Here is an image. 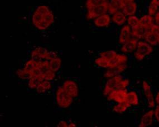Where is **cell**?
<instances>
[{
	"mask_svg": "<svg viewBox=\"0 0 159 127\" xmlns=\"http://www.w3.org/2000/svg\"><path fill=\"white\" fill-rule=\"evenodd\" d=\"M108 2H109V0H87L85 6L88 10L96 6L104 5Z\"/></svg>",
	"mask_w": 159,
	"mask_h": 127,
	"instance_id": "cb8c5ba5",
	"label": "cell"
},
{
	"mask_svg": "<svg viewBox=\"0 0 159 127\" xmlns=\"http://www.w3.org/2000/svg\"><path fill=\"white\" fill-rule=\"evenodd\" d=\"M155 100L157 102V104L159 106V92H157V95H156V98H155Z\"/></svg>",
	"mask_w": 159,
	"mask_h": 127,
	"instance_id": "ee69618b",
	"label": "cell"
},
{
	"mask_svg": "<svg viewBox=\"0 0 159 127\" xmlns=\"http://www.w3.org/2000/svg\"><path fill=\"white\" fill-rule=\"evenodd\" d=\"M16 74L20 78L23 80H29L30 78V74L28 73L26 71H25L24 70V68L19 69L17 70Z\"/></svg>",
	"mask_w": 159,
	"mask_h": 127,
	"instance_id": "d6a6232c",
	"label": "cell"
},
{
	"mask_svg": "<svg viewBox=\"0 0 159 127\" xmlns=\"http://www.w3.org/2000/svg\"><path fill=\"white\" fill-rule=\"evenodd\" d=\"M57 57V53H55L54 52H49L47 54L46 58H45V60L47 61H50V60H52L53 58H54L55 57Z\"/></svg>",
	"mask_w": 159,
	"mask_h": 127,
	"instance_id": "f35d334b",
	"label": "cell"
},
{
	"mask_svg": "<svg viewBox=\"0 0 159 127\" xmlns=\"http://www.w3.org/2000/svg\"><path fill=\"white\" fill-rule=\"evenodd\" d=\"M144 38L146 41V42L149 43L151 46H157V44H158V42L157 38L151 32L150 30L146 33Z\"/></svg>",
	"mask_w": 159,
	"mask_h": 127,
	"instance_id": "484cf974",
	"label": "cell"
},
{
	"mask_svg": "<svg viewBox=\"0 0 159 127\" xmlns=\"http://www.w3.org/2000/svg\"><path fill=\"white\" fill-rule=\"evenodd\" d=\"M127 67V65H126V63H125V64L119 65L118 67H117L115 68H112V69L109 68V70H107L104 73V77L105 78H111L115 76L120 75L122 72H123L126 70Z\"/></svg>",
	"mask_w": 159,
	"mask_h": 127,
	"instance_id": "30bf717a",
	"label": "cell"
},
{
	"mask_svg": "<svg viewBox=\"0 0 159 127\" xmlns=\"http://www.w3.org/2000/svg\"><path fill=\"white\" fill-rule=\"evenodd\" d=\"M137 44L138 43L136 39H130L129 41L124 44L121 48V51L127 53H132L136 50Z\"/></svg>",
	"mask_w": 159,
	"mask_h": 127,
	"instance_id": "5bb4252c",
	"label": "cell"
},
{
	"mask_svg": "<svg viewBox=\"0 0 159 127\" xmlns=\"http://www.w3.org/2000/svg\"><path fill=\"white\" fill-rule=\"evenodd\" d=\"M112 21L115 23L121 26L125 23L126 21V16L121 11H117L113 15Z\"/></svg>",
	"mask_w": 159,
	"mask_h": 127,
	"instance_id": "d6986e66",
	"label": "cell"
},
{
	"mask_svg": "<svg viewBox=\"0 0 159 127\" xmlns=\"http://www.w3.org/2000/svg\"><path fill=\"white\" fill-rule=\"evenodd\" d=\"M50 11L49 8L46 6H40L36 8L32 17L33 24L35 25V27L41 23L44 19L45 16L48 14Z\"/></svg>",
	"mask_w": 159,
	"mask_h": 127,
	"instance_id": "8992f818",
	"label": "cell"
},
{
	"mask_svg": "<svg viewBox=\"0 0 159 127\" xmlns=\"http://www.w3.org/2000/svg\"><path fill=\"white\" fill-rule=\"evenodd\" d=\"M110 60H107L103 57H100L95 60V63L100 67L108 68Z\"/></svg>",
	"mask_w": 159,
	"mask_h": 127,
	"instance_id": "f546056e",
	"label": "cell"
},
{
	"mask_svg": "<svg viewBox=\"0 0 159 127\" xmlns=\"http://www.w3.org/2000/svg\"><path fill=\"white\" fill-rule=\"evenodd\" d=\"M155 24L159 26V12H157L155 15Z\"/></svg>",
	"mask_w": 159,
	"mask_h": 127,
	"instance_id": "b9f144b4",
	"label": "cell"
},
{
	"mask_svg": "<svg viewBox=\"0 0 159 127\" xmlns=\"http://www.w3.org/2000/svg\"><path fill=\"white\" fill-rule=\"evenodd\" d=\"M109 2L106 3L102 5L98 6L89 8L87 14V19H96L108 12Z\"/></svg>",
	"mask_w": 159,
	"mask_h": 127,
	"instance_id": "3957f363",
	"label": "cell"
},
{
	"mask_svg": "<svg viewBox=\"0 0 159 127\" xmlns=\"http://www.w3.org/2000/svg\"><path fill=\"white\" fill-rule=\"evenodd\" d=\"M73 98L66 92L63 87H58L56 91L55 99L58 106L61 108H67L73 103Z\"/></svg>",
	"mask_w": 159,
	"mask_h": 127,
	"instance_id": "6da1fadb",
	"label": "cell"
},
{
	"mask_svg": "<svg viewBox=\"0 0 159 127\" xmlns=\"http://www.w3.org/2000/svg\"><path fill=\"white\" fill-rule=\"evenodd\" d=\"M122 10V12L127 16H134L137 12V3L133 2L125 6Z\"/></svg>",
	"mask_w": 159,
	"mask_h": 127,
	"instance_id": "ac0fdd59",
	"label": "cell"
},
{
	"mask_svg": "<svg viewBox=\"0 0 159 127\" xmlns=\"http://www.w3.org/2000/svg\"><path fill=\"white\" fill-rule=\"evenodd\" d=\"M158 5H159V0H158Z\"/></svg>",
	"mask_w": 159,
	"mask_h": 127,
	"instance_id": "bcb514c9",
	"label": "cell"
},
{
	"mask_svg": "<svg viewBox=\"0 0 159 127\" xmlns=\"http://www.w3.org/2000/svg\"><path fill=\"white\" fill-rule=\"evenodd\" d=\"M158 0H151L149 4L148 8V15L150 16H155L158 10Z\"/></svg>",
	"mask_w": 159,
	"mask_h": 127,
	"instance_id": "d4e9b609",
	"label": "cell"
},
{
	"mask_svg": "<svg viewBox=\"0 0 159 127\" xmlns=\"http://www.w3.org/2000/svg\"><path fill=\"white\" fill-rule=\"evenodd\" d=\"M122 80L123 77L120 75L115 76L108 79L106 83L103 92L104 95H108L113 91L118 89V85Z\"/></svg>",
	"mask_w": 159,
	"mask_h": 127,
	"instance_id": "5b68a950",
	"label": "cell"
},
{
	"mask_svg": "<svg viewBox=\"0 0 159 127\" xmlns=\"http://www.w3.org/2000/svg\"><path fill=\"white\" fill-rule=\"evenodd\" d=\"M127 22L129 26L132 27V29L136 28L140 26V19L134 15L129 16L127 19Z\"/></svg>",
	"mask_w": 159,
	"mask_h": 127,
	"instance_id": "4316f807",
	"label": "cell"
},
{
	"mask_svg": "<svg viewBox=\"0 0 159 127\" xmlns=\"http://www.w3.org/2000/svg\"><path fill=\"white\" fill-rule=\"evenodd\" d=\"M128 108L125 103H118L117 105L114 106L113 108V112L117 113H123L126 111Z\"/></svg>",
	"mask_w": 159,
	"mask_h": 127,
	"instance_id": "1f68e13d",
	"label": "cell"
},
{
	"mask_svg": "<svg viewBox=\"0 0 159 127\" xmlns=\"http://www.w3.org/2000/svg\"><path fill=\"white\" fill-rule=\"evenodd\" d=\"M39 63L36 62L35 61L31 60L28 61L27 62L25 63V66H24V70L26 71L28 73H31V72L38 65Z\"/></svg>",
	"mask_w": 159,
	"mask_h": 127,
	"instance_id": "83f0119b",
	"label": "cell"
},
{
	"mask_svg": "<svg viewBox=\"0 0 159 127\" xmlns=\"http://www.w3.org/2000/svg\"><path fill=\"white\" fill-rule=\"evenodd\" d=\"M127 93L126 89H116L108 95L107 99L109 101L114 100L117 103H124L126 99Z\"/></svg>",
	"mask_w": 159,
	"mask_h": 127,
	"instance_id": "277c9868",
	"label": "cell"
},
{
	"mask_svg": "<svg viewBox=\"0 0 159 127\" xmlns=\"http://www.w3.org/2000/svg\"><path fill=\"white\" fill-rule=\"evenodd\" d=\"M41 82V80L38 78L30 77L28 81V86L31 89H36Z\"/></svg>",
	"mask_w": 159,
	"mask_h": 127,
	"instance_id": "4dcf8cb0",
	"label": "cell"
},
{
	"mask_svg": "<svg viewBox=\"0 0 159 127\" xmlns=\"http://www.w3.org/2000/svg\"><path fill=\"white\" fill-rule=\"evenodd\" d=\"M100 57H103L107 60H112L116 57L117 53L115 51H107L101 52L99 53Z\"/></svg>",
	"mask_w": 159,
	"mask_h": 127,
	"instance_id": "f1b7e54d",
	"label": "cell"
},
{
	"mask_svg": "<svg viewBox=\"0 0 159 127\" xmlns=\"http://www.w3.org/2000/svg\"><path fill=\"white\" fill-rule=\"evenodd\" d=\"M121 9L120 0H111L109 2L108 12L111 15H113Z\"/></svg>",
	"mask_w": 159,
	"mask_h": 127,
	"instance_id": "44dd1931",
	"label": "cell"
},
{
	"mask_svg": "<svg viewBox=\"0 0 159 127\" xmlns=\"http://www.w3.org/2000/svg\"><path fill=\"white\" fill-rule=\"evenodd\" d=\"M61 58L57 57L50 60L49 61L50 69L54 72H57L61 68Z\"/></svg>",
	"mask_w": 159,
	"mask_h": 127,
	"instance_id": "7402d4cb",
	"label": "cell"
},
{
	"mask_svg": "<svg viewBox=\"0 0 159 127\" xmlns=\"http://www.w3.org/2000/svg\"><path fill=\"white\" fill-rule=\"evenodd\" d=\"M35 50L39 54H40V56L42 57V58L43 60H45L47 54L49 52L47 49H45L44 47H39L36 48Z\"/></svg>",
	"mask_w": 159,
	"mask_h": 127,
	"instance_id": "d590c367",
	"label": "cell"
},
{
	"mask_svg": "<svg viewBox=\"0 0 159 127\" xmlns=\"http://www.w3.org/2000/svg\"><path fill=\"white\" fill-rule=\"evenodd\" d=\"M129 84V81L128 79H123L118 87V89H126Z\"/></svg>",
	"mask_w": 159,
	"mask_h": 127,
	"instance_id": "74e56055",
	"label": "cell"
},
{
	"mask_svg": "<svg viewBox=\"0 0 159 127\" xmlns=\"http://www.w3.org/2000/svg\"><path fill=\"white\" fill-rule=\"evenodd\" d=\"M143 89L144 91L145 95L148 102V106L150 108H154L155 106V99L152 92L151 91V86L146 81H143Z\"/></svg>",
	"mask_w": 159,
	"mask_h": 127,
	"instance_id": "ba28073f",
	"label": "cell"
},
{
	"mask_svg": "<svg viewBox=\"0 0 159 127\" xmlns=\"http://www.w3.org/2000/svg\"><path fill=\"white\" fill-rule=\"evenodd\" d=\"M75 126H76V125H75V124H74V123H70V125H68V127H75Z\"/></svg>",
	"mask_w": 159,
	"mask_h": 127,
	"instance_id": "f6af8a7d",
	"label": "cell"
},
{
	"mask_svg": "<svg viewBox=\"0 0 159 127\" xmlns=\"http://www.w3.org/2000/svg\"><path fill=\"white\" fill-rule=\"evenodd\" d=\"M148 31H150V30H148L145 28H143L140 26L136 28L132 29L131 35L136 40L137 39H143V38H144V36H145L146 33Z\"/></svg>",
	"mask_w": 159,
	"mask_h": 127,
	"instance_id": "ffe728a7",
	"label": "cell"
},
{
	"mask_svg": "<svg viewBox=\"0 0 159 127\" xmlns=\"http://www.w3.org/2000/svg\"><path fill=\"white\" fill-rule=\"evenodd\" d=\"M51 88H52V84L50 81L44 80L39 84L38 86L37 87L36 89L39 93H44Z\"/></svg>",
	"mask_w": 159,
	"mask_h": 127,
	"instance_id": "603a6c76",
	"label": "cell"
},
{
	"mask_svg": "<svg viewBox=\"0 0 159 127\" xmlns=\"http://www.w3.org/2000/svg\"><path fill=\"white\" fill-rule=\"evenodd\" d=\"M134 0H120V6H121V9L124 8L125 6H126L128 4H129L131 3L134 2Z\"/></svg>",
	"mask_w": 159,
	"mask_h": 127,
	"instance_id": "ab89813d",
	"label": "cell"
},
{
	"mask_svg": "<svg viewBox=\"0 0 159 127\" xmlns=\"http://www.w3.org/2000/svg\"><path fill=\"white\" fill-rule=\"evenodd\" d=\"M153 49L149 43L146 42L140 41L137 44V51L134 53V56L139 61L143 60L146 56L151 54Z\"/></svg>",
	"mask_w": 159,
	"mask_h": 127,
	"instance_id": "7a4b0ae2",
	"label": "cell"
},
{
	"mask_svg": "<svg viewBox=\"0 0 159 127\" xmlns=\"http://www.w3.org/2000/svg\"><path fill=\"white\" fill-rule=\"evenodd\" d=\"M154 114V112L152 110L146 113L141 118L139 127H146L151 125L153 122Z\"/></svg>",
	"mask_w": 159,
	"mask_h": 127,
	"instance_id": "4fadbf2b",
	"label": "cell"
},
{
	"mask_svg": "<svg viewBox=\"0 0 159 127\" xmlns=\"http://www.w3.org/2000/svg\"><path fill=\"white\" fill-rule=\"evenodd\" d=\"M54 21V16L52 11H50L48 14H47L44 19L42 21L41 23L38 25H37L36 27L38 28L39 30H44L48 28L51 24H52Z\"/></svg>",
	"mask_w": 159,
	"mask_h": 127,
	"instance_id": "9c48e42d",
	"label": "cell"
},
{
	"mask_svg": "<svg viewBox=\"0 0 159 127\" xmlns=\"http://www.w3.org/2000/svg\"><path fill=\"white\" fill-rule=\"evenodd\" d=\"M58 127H68V125H67L66 122L65 121H61L59 123L58 125Z\"/></svg>",
	"mask_w": 159,
	"mask_h": 127,
	"instance_id": "7bdbcfd3",
	"label": "cell"
},
{
	"mask_svg": "<svg viewBox=\"0 0 159 127\" xmlns=\"http://www.w3.org/2000/svg\"><path fill=\"white\" fill-rule=\"evenodd\" d=\"M139 103V97L137 93L134 91L128 92L126 96V99L124 103L126 104L127 107H131L132 106H137Z\"/></svg>",
	"mask_w": 159,
	"mask_h": 127,
	"instance_id": "2e32d148",
	"label": "cell"
},
{
	"mask_svg": "<svg viewBox=\"0 0 159 127\" xmlns=\"http://www.w3.org/2000/svg\"><path fill=\"white\" fill-rule=\"evenodd\" d=\"M154 114H155V116L156 118L157 121L159 122V106L157 105L156 108H155V110L154 111Z\"/></svg>",
	"mask_w": 159,
	"mask_h": 127,
	"instance_id": "60d3db41",
	"label": "cell"
},
{
	"mask_svg": "<svg viewBox=\"0 0 159 127\" xmlns=\"http://www.w3.org/2000/svg\"><path fill=\"white\" fill-rule=\"evenodd\" d=\"M128 61V58L126 55L122 54H117L115 58L113 60H110L108 66V68H115L119 65L126 63Z\"/></svg>",
	"mask_w": 159,
	"mask_h": 127,
	"instance_id": "8fae6325",
	"label": "cell"
},
{
	"mask_svg": "<svg viewBox=\"0 0 159 127\" xmlns=\"http://www.w3.org/2000/svg\"><path fill=\"white\" fill-rule=\"evenodd\" d=\"M31 59L38 63L44 61L43 59L42 58V57L40 56V54H39L35 49L32 52Z\"/></svg>",
	"mask_w": 159,
	"mask_h": 127,
	"instance_id": "8d00e7d4",
	"label": "cell"
},
{
	"mask_svg": "<svg viewBox=\"0 0 159 127\" xmlns=\"http://www.w3.org/2000/svg\"><path fill=\"white\" fill-rule=\"evenodd\" d=\"M150 31L157 38L159 45V26L156 24H153L150 28Z\"/></svg>",
	"mask_w": 159,
	"mask_h": 127,
	"instance_id": "e575fe53",
	"label": "cell"
},
{
	"mask_svg": "<svg viewBox=\"0 0 159 127\" xmlns=\"http://www.w3.org/2000/svg\"><path fill=\"white\" fill-rule=\"evenodd\" d=\"M154 18L152 16L149 15H145L140 19V26L148 30H150L152 26L154 24Z\"/></svg>",
	"mask_w": 159,
	"mask_h": 127,
	"instance_id": "e0dca14e",
	"label": "cell"
},
{
	"mask_svg": "<svg viewBox=\"0 0 159 127\" xmlns=\"http://www.w3.org/2000/svg\"><path fill=\"white\" fill-rule=\"evenodd\" d=\"M111 19L108 14H104L94 19V23L98 27H107L110 25Z\"/></svg>",
	"mask_w": 159,
	"mask_h": 127,
	"instance_id": "7c38bea8",
	"label": "cell"
},
{
	"mask_svg": "<svg viewBox=\"0 0 159 127\" xmlns=\"http://www.w3.org/2000/svg\"><path fill=\"white\" fill-rule=\"evenodd\" d=\"M63 87L66 92L73 98H76L79 95V88L77 83L71 80H67L64 82Z\"/></svg>",
	"mask_w": 159,
	"mask_h": 127,
	"instance_id": "52a82bcc",
	"label": "cell"
},
{
	"mask_svg": "<svg viewBox=\"0 0 159 127\" xmlns=\"http://www.w3.org/2000/svg\"><path fill=\"white\" fill-rule=\"evenodd\" d=\"M55 72L51 70L50 69L47 70L45 72L43 73L44 74V79L48 81H52L53 80L55 77Z\"/></svg>",
	"mask_w": 159,
	"mask_h": 127,
	"instance_id": "836d02e7",
	"label": "cell"
},
{
	"mask_svg": "<svg viewBox=\"0 0 159 127\" xmlns=\"http://www.w3.org/2000/svg\"><path fill=\"white\" fill-rule=\"evenodd\" d=\"M131 31L129 25H125L122 27L119 37V42L121 44H125L130 40Z\"/></svg>",
	"mask_w": 159,
	"mask_h": 127,
	"instance_id": "9a60e30c",
	"label": "cell"
}]
</instances>
